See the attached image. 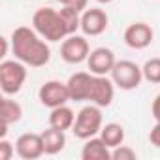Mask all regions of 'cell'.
I'll return each instance as SVG.
<instances>
[{"instance_id":"obj_25","label":"cell","mask_w":160,"mask_h":160,"mask_svg":"<svg viewBox=\"0 0 160 160\" xmlns=\"http://www.w3.org/2000/svg\"><path fill=\"white\" fill-rule=\"evenodd\" d=\"M151 113L154 117V121H160V92L154 96L152 100V106H151Z\"/></svg>"},{"instance_id":"obj_24","label":"cell","mask_w":160,"mask_h":160,"mask_svg":"<svg viewBox=\"0 0 160 160\" xmlns=\"http://www.w3.org/2000/svg\"><path fill=\"white\" fill-rule=\"evenodd\" d=\"M149 141H151V145H154L156 149H160V121H156V124L151 128V132H149Z\"/></svg>"},{"instance_id":"obj_11","label":"cell","mask_w":160,"mask_h":160,"mask_svg":"<svg viewBox=\"0 0 160 160\" xmlns=\"http://www.w3.org/2000/svg\"><path fill=\"white\" fill-rule=\"evenodd\" d=\"M109 17L100 8H87L81 12V32L85 36H100L108 30Z\"/></svg>"},{"instance_id":"obj_16","label":"cell","mask_w":160,"mask_h":160,"mask_svg":"<svg viewBox=\"0 0 160 160\" xmlns=\"http://www.w3.org/2000/svg\"><path fill=\"white\" fill-rule=\"evenodd\" d=\"M42 138H43L45 154H51V156L53 154H58L66 147V134H64V130H58V128L49 126L47 130L42 132Z\"/></svg>"},{"instance_id":"obj_2","label":"cell","mask_w":160,"mask_h":160,"mask_svg":"<svg viewBox=\"0 0 160 160\" xmlns=\"http://www.w3.org/2000/svg\"><path fill=\"white\" fill-rule=\"evenodd\" d=\"M32 28L45 42H60L70 36L60 12L53 8H38L32 15Z\"/></svg>"},{"instance_id":"obj_15","label":"cell","mask_w":160,"mask_h":160,"mask_svg":"<svg viewBox=\"0 0 160 160\" xmlns=\"http://www.w3.org/2000/svg\"><path fill=\"white\" fill-rule=\"evenodd\" d=\"M75 115L72 108H68L66 104L64 106H58V108H53L51 113H49V126L53 128H58V130H72L73 128V122H75Z\"/></svg>"},{"instance_id":"obj_18","label":"cell","mask_w":160,"mask_h":160,"mask_svg":"<svg viewBox=\"0 0 160 160\" xmlns=\"http://www.w3.org/2000/svg\"><path fill=\"white\" fill-rule=\"evenodd\" d=\"M98 136L106 141V145H108L109 149H115V147L122 145V143H124V138H126L124 128H122V124H119V122H108V124H104Z\"/></svg>"},{"instance_id":"obj_14","label":"cell","mask_w":160,"mask_h":160,"mask_svg":"<svg viewBox=\"0 0 160 160\" xmlns=\"http://www.w3.org/2000/svg\"><path fill=\"white\" fill-rule=\"evenodd\" d=\"M81 160H111V149L100 136L89 138L81 149Z\"/></svg>"},{"instance_id":"obj_10","label":"cell","mask_w":160,"mask_h":160,"mask_svg":"<svg viewBox=\"0 0 160 160\" xmlns=\"http://www.w3.org/2000/svg\"><path fill=\"white\" fill-rule=\"evenodd\" d=\"M15 152L23 160H38L40 156H43L45 147H43L42 134H34V132L21 134L15 141Z\"/></svg>"},{"instance_id":"obj_26","label":"cell","mask_w":160,"mask_h":160,"mask_svg":"<svg viewBox=\"0 0 160 160\" xmlns=\"http://www.w3.org/2000/svg\"><path fill=\"white\" fill-rule=\"evenodd\" d=\"M98 4H109V2H113V0H96Z\"/></svg>"},{"instance_id":"obj_5","label":"cell","mask_w":160,"mask_h":160,"mask_svg":"<svg viewBox=\"0 0 160 160\" xmlns=\"http://www.w3.org/2000/svg\"><path fill=\"white\" fill-rule=\"evenodd\" d=\"M109 77L113 79V83L121 91H134L141 85L143 81V72L141 66H138L132 60H117Z\"/></svg>"},{"instance_id":"obj_19","label":"cell","mask_w":160,"mask_h":160,"mask_svg":"<svg viewBox=\"0 0 160 160\" xmlns=\"http://www.w3.org/2000/svg\"><path fill=\"white\" fill-rule=\"evenodd\" d=\"M58 12H60V15L64 19V25H66L70 36L75 34L79 28H81V12H77L73 8H68V6H62Z\"/></svg>"},{"instance_id":"obj_8","label":"cell","mask_w":160,"mask_h":160,"mask_svg":"<svg viewBox=\"0 0 160 160\" xmlns=\"http://www.w3.org/2000/svg\"><path fill=\"white\" fill-rule=\"evenodd\" d=\"M115 98V83L113 79L108 75H94L92 73V81H91V92H89V100L91 104H96L100 108H108L111 106Z\"/></svg>"},{"instance_id":"obj_21","label":"cell","mask_w":160,"mask_h":160,"mask_svg":"<svg viewBox=\"0 0 160 160\" xmlns=\"http://www.w3.org/2000/svg\"><path fill=\"white\" fill-rule=\"evenodd\" d=\"M136 158H138L136 151L128 145H119L111 149V160H136Z\"/></svg>"},{"instance_id":"obj_13","label":"cell","mask_w":160,"mask_h":160,"mask_svg":"<svg viewBox=\"0 0 160 160\" xmlns=\"http://www.w3.org/2000/svg\"><path fill=\"white\" fill-rule=\"evenodd\" d=\"M91 81H92V73L91 72H75V73L70 75L66 85H68L72 102H87L89 100Z\"/></svg>"},{"instance_id":"obj_4","label":"cell","mask_w":160,"mask_h":160,"mask_svg":"<svg viewBox=\"0 0 160 160\" xmlns=\"http://www.w3.org/2000/svg\"><path fill=\"white\" fill-rule=\"evenodd\" d=\"M27 64L21 60H2L0 62V89L6 96H13L21 92L25 81H27Z\"/></svg>"},{"instance_id":"obj_3","label":"cell","mask_w":160,"mask_h":160,"mask_svg":"<svg viewBox=\"0 0 160 160\" xmlns=\"http://www.w3.org/2000/svg\"><path fill=\"white\" fill-rule=\"evenodd\" d=\"M104 126V117H102V108L96 104H89L85 108H81L75 115V122H73V136L77 139H89L100 134Z\"/></svg>"},{"instance_id":"obj_22","label":"cell","mask_w":160,"mask_h":160,"mask_svg":"<svg viewBox=\"0 0 160 160\" xmlns=\"http://www.w3.org/2000/svg\"><path fill=\"white\" fill-rule=\"evenodd\" d=\"M15 154V145H12L6 138H0V160H12Z\"/></svg>"},{"instance_id":"obj_1","label":"cell","mask_w":160,"mask_h":160,"mask_svg":"<svg viewBox=\"0 0 160 160\" xmlns=\"http://www.w3.org/2000/svg\"><path fill=\"white\" fill-rule=\"evenodd\" d=\"M12 51L17 60L30 68H42L51 60V49L45 40L30 27H17L12 32Z\"/></svg>"},{"instance_id":"obj_9","label":"cell","mask_w":160,"mask_h":160,"mask_svg":"<svg viewBox=\"0 0 160 160\" xmlns=\"http://www.w3.org/2000/svg\"><path fill=\"white\" fill-rule=\"evenodd\" d=\"M152 38H154V30L151 28V25L141 23V21L128 25L124 34H122L124 43L130 49H136V51H141V49L149 47L152 43Z\"/></svg>"},{"instance_id":"obj_6","label":"cell","mask_w":160,"mask_h":160,"mask_svg":"<svg viewBox=\"0 0 160 160\" xmlns=\"http://www.w3.org/2000/svg\"><path fill=\"white\" fill-rule=\"evenodd\" d=\"M89 55H91V47L85 36L72 34L64 38L60 43V57L68 64H81L89 58Z\"/></svg>"},{"instance_id":"obj_20","label":"cell","mask_w":160,"mask_h":160,"mask_svg":"<svg viewBox=\"0 0 160 160\" xmlns=\"http://www.w3.org/2000/svg\"><path fill=\"white\" fill-rule=\"evenodd\" d=\"M141 72H143V79H145V81L158 85V83H160V58H158V57L149 58V60L141 66Z\"/></svg>"},{"instance_id":"obj_7","label":"cell","mask_w":160,"mask_h":160,"mask_svg":"<svg viewBox=\"0 0 160 160\" xmlns=\"http://www.w3.org/2000/svg\"><path fill=\"white\" fill-rule=\"evenodd\" d=\"M38 98L42 102V106L53 109L58 106H64L66 102H70V91L68 85L62 81H57V79H51V81H45L40 91H38Z\"/></svg>"},{"instance_id":"obj_17","label":"cell","mask_w":160,"mask_h":160,"mask_svg":"<svg viewBox=\"0 0 160 160\" xmlns=\"http://www.w3.org/2000/svg\"><path fill=\"white\" fill-rule=\"evenodd\" d=\"M23 119V108L19 102L12 100L10 96H4L0 102V124H15Z\"/></svg>"},{"instance_id":"obj_12","label":"cell","mask_w":160,"mask_h":160,"mask_svg":"<svg viewBox=\"0 0 160 160\" xmlns=\"http://www.w3.org/2000/svg\"><path fill=\"white\" fill-rule=\"evenodd\" d=\"M115 62H117L115 53L109 47H96V49L91 51V55L87 58L89 72L94 73V75H109Z\"/></svg>"},{"instance_id":"obj_23","label":"cell","mask_w":160,"mask_h":160,"mask_svg":"<svg viewBox=\"0 0 160 160\" xmlns=\"http://www.w3.org/2000/svg\"><path fill=\"white\" fill-rule=\"evenodd\" d=\"M60 6H68V8H73L77 12H85L87 10V4L89 0H57Z\"/></svg>"}]
</instances>
